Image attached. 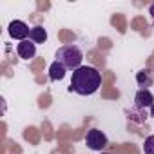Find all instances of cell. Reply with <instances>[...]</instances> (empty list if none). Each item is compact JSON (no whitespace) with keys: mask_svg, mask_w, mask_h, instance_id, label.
Instances as JSON below:
<instances>
[{"mask_svg":"<svg viewBox=\"0 0 154 154\" xmlns=\"http://www.w3.org/2000/svg\"><path fill=\"white\" fill-rule=\"evenodd\" d=\"M100 85H102V72L96 67L82 65L76 71H72L69 91H74L80 96H91L100 89Z\"/></svg>","mask_w":154,"mask_h":154,"instance_id":"obj_1","label":"cell"},{"mask_svg":"<svg viewBox=\"0 0 154 154\" xmlns=\"http://www.w3.org/2000/svg\"><path fill=\"white\" fill-rule=\"evenodd\" d=\"M56 62L63 63L65 69H72L76 71L78 67H82V60H84V53L78 45L74 44H69V45H62L58 51H56Z\"/></svg>","mask_w":154,"mask_h":154,"instance_id":"obj_2","label":"cell"},{"mask_svg":"<svg viewBox=\"0 0 154 154\" xmlns=\"http://www.w3.org/2000/svg\"><path fill=\"white\" fill-rule=\"evenodd\" d=\"M107 143H109V140H107V136H105L103 131L91 129V131L87 132V136H85V145H87L91 150H100V152H102V150L107 147Z\"/></svg>","mask_w":154,"mask_h":154,"instance_id":"obj_3","label":"cell"},{"mask_svg":"<svg viewBox=\"0 0 154 154\" xmlns=\"http://www.w3.org/2000/svg\"><path fill=\"white\" fill-rule=\"evenodd\" d=\"M8 31H9V36L11 38H15V40H27V36H29V33H31V29H29V26L26 24V22H22V20H13L11 24H9V27H8Z\"/></svg>","mask_w":154,"mask_h":154,"instance_id":"obj_4","label":"cell"},{"mask_svg":"<svg viewBox=\"0 0 154 154\" xmlns=\"http://www.w3.org/2000/svg\"><path fill=\"white\" fill-rule=\"evenodd\" d=\"M134 105L138 109H145V107H152L154 105V94L149 89H140L134 96Z\"/></svg>","mask_w":154,"mask_h":154,"instance_id":"obj_5","label":"cell"},{"mask_svg":"<svg viewBox=\"0 0 154 154\" xmlns=\"http://www.w3.org/2000/svg\"><path fill=\"white\" fill-rule=\"evenodd\" d=\"M17 53H18L20 58L31 60V58H35V54H36V44L31 42V40H22V42L17 45Z\"/></svg>","mask_w":154,"mask_h":154,"instance_id":"obj_6","label":"cell"},{"mask_svg":"<svg viewBox=\"0 0 154 154\" xmlns=\"http://www.w3.org/2000/svg\"><path fill=\"white\" fill-rule=\"evenodd\" d=\"M65 72H67L65 65L54 60V62L51 63V67H49V78H51L53 82H60V80H63V76H65Z\"/></svg>","mask_w":154,"mask_h":154,"instance_id":"obj_7","label":"cell"},{"mask_svg":"<svg viewBox=\"0 0 154 154\" xmlns=\"http://www.w3.org/2000/svg\"><path fill=\"white\" fill-rule=\"evenodd\" d=\"M136 82H138V85H140L141 89H149V87L152 85V82H154V76H152V72H150L149 69H141V71L136 74Z\"/></svg>","mask_w":154,"mask_h":154,"instance_id":"obj_8","label":"cell"},{"mask_svg":"<svg viewBox=\"0 0 154 154\" xmlns=\"http://www.w3.org/2000/svg\"><path fill=\"white\" fill-rule=\"evenodd\" d=\"M29 40L35 42V44H44V42L47 40V31H45L42 26H35V27H31Z\"/></svg>","mask_w":154,"mask_h":154,"instance_id":"obj_9","label":"cell"},{"mask_svg":"<svg viewBox=\"0 0 154 154\" xmlns=\"http://www.w3.org/2000/svg\"><path fill=\"white\" fill-rule=\"evenodd\" d=\"M143 152H145V154H154V134H150L149 138H145Z\"/></svg>","mask_w":154,"mask_h":154,"instance_id":"obj_10","label":"cell"},{"mask_svg":"<svg viewBox=\"0 0 154 154\" xmlns=\"http://www.w3.org/2000/svg\"><path fill=\"white\" fill-rule=\"evenodd\" d=\"M149 13L152 15V20H154V6H150V8H149Z\"/></svg>","mask_w":154,"mask_h":154,"instance_id":"obj_11","label":"cell"},{"mask_svg":"<svg viewBox=\"0 0 154 154\" xmlns=\"http://www.w3.org/2000/svg\"><path fill=\"white\" fill-rule=\"evenodd\" d=\"M150 116H152V118H154V105H152V107H150Z\"/></svg>","mask_w":154,"mask_h":154,"instance_id":"obj_12","label":"cell"},{"mask_svg":"<svg viewBox=\"0 0 154 154\" xmlns=\"http://www.w3.org/2000/svg\"><path fill=\"white\" fill-rule=\"evenodd\" d=\"M102 154H103V152H102Z\"/></svg>","mask_w":154,"mask_h":154,"instance_id":"obj_13","label":"cell"}]
</instances>
